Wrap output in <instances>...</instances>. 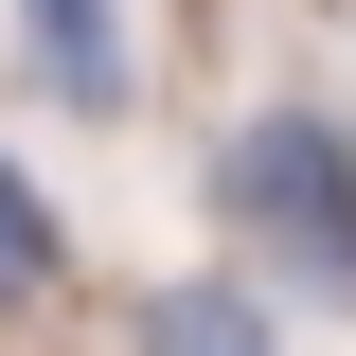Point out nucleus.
<instances>
[{
	"label": "nucleus",
	"instance_id": "obj_1",
	"mask_svg": "<svg viewBox=\"0 0 356 356\" xmlns=\"http://www.w3.org/2000/svg\"><path fill=\"white\" fill-rule=\"evenodd\" d=\"M214 232L250 250V285H303V303L356 321V125L267 89L214 125Z\"/></svg>",
	"mask_w": 356,
	"mask_h": 356
},
{
	"label": "nucleus",
	"instance_id": "obj_2",
	"mask_svg": "<svg viewBox=\"0 0 356 356\" xmlns=\"http://www.w3.org/2000/svg\"><path fill=\"white\" fill-rule=\"evenodd\" d=\"M18 18V72L72 107V125H125L143 107V54H125V0H0Z\"/></svg>",
	"mask_w": 356,
	"mask_h": 356
},
{
	"label": "nucleus",
	"instance_id": "obj_3",
	"mask_svg": "<svg viewBox=\"0 0 356 356\" xmlns=\"http://www.w3.org/2000/svg\"><path fill=\"white\" fill-rule=\"evenodd\" d=\"M125 356H285V303L250 267H178V285L125 303Z\"/></svg>",
	"mask_w": 356,
	"mask_h": 356
},
{
	"label": "nucleus",
	"instance_id": "obj_4",
	"mask_svg": "<svg viewBox=\"0 0 356 356\" xmlns=\"http://www.w3.org/2000/svg\"><path fill=\"white\" fill-rule=\"evenodd\" d=\"M54 285H72V214L0 161V321H18V303H54Z\"/></svg>",
	"mask_w": 356,
	"mask_h": 356
}]
</instances>
